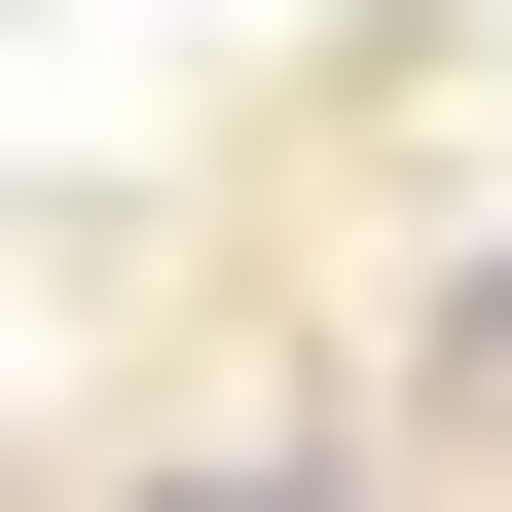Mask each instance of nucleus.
<instances>
[{
	"label": "nucleus",
	"instance_id": "nucleus-1",
	"mask_svg": "<svg viewBox=\"0 0 512 512\" xmlns=\"http://www.w3.org/2000/svg\"><path fill=\"white\" fill-rule=\"evenodd\" d=\"M439 439H512V256H476V330H439Z\"/></svg>",
	"mask_w": 512,
	"mask_h": 512
}]
</instances>
